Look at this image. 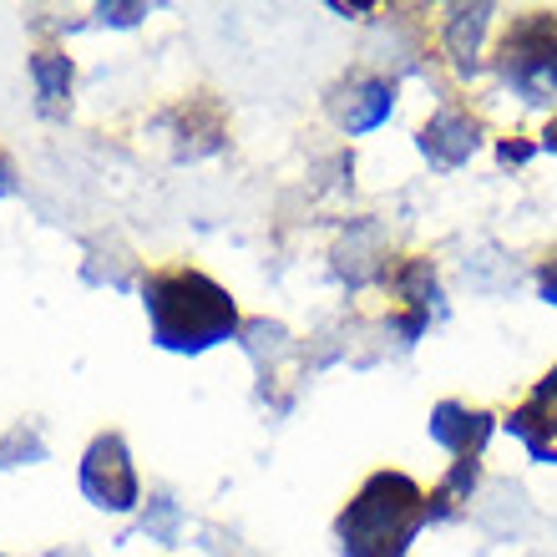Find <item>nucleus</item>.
Wrapping results in <instances>:
<instances>
[{
    "mask_svg": "<svg viewBox=\"0 0 557 557\" xmlns=\"http://www.w3.org/2000/svg\"><path fill=\"white\" fill-rule=\"evenodd\" d=\"M431 522V497L406 471H375L339 512V557H406L416 532Z\"/></svg>",
    "mask_w": 557,
    "mask_h": 557,
    "instance_id": "obj_2",
    "label": "nucleus"
},
{
    "mask_svg": "<svg viewBox=\"0 0 557 557\" xmlns=\"http://www.w3.org/2000/svg\"><path fill=\"white\" fill-rule=\"evenodd\" d=\"M421 152L431 168L451 173V168H461V162L476 152V122H471L461 107H441L436 117L421 127Z\"/></svg>",
    "mask_w": 557,
    "mask_h": 557,
    "instance_id": "obj_6",
    "label": "nucleus"
},
{
    "mask_svg": "<svg viewBox=\"0 0 557 557\" xmlns=\"http://www.w3.org/2000/svg\"><path fill=\"white\" fill-rule=\"evenodd\" d=\"M492 436V416L486 411H471V406H456V400H441L431 411V441L446 446L456 461H476Z\"/></svg>",
    "mask_w": 557,
    "mask_h": 557,
    "instance_id": "obj_7",
    "label": "nucleus"
},
{
    "mask_svg": "<svg viewBox=\"0 0 557 557\" xmlns=\"http://www.w3.org/2000/svg\"><path fill=\"white\" fill-rule=\"evenodd\" d=\"M30 76H36V91H41V112L57 117L61 107H66V91H72V57L36 51V57H30Z\"/></svg>",
    "mask_w": 557,
    "mask_h": 557,
    "instance_id": "obj_9",
    "label": "nucleus"
},
{
    "mask_svg": "<svg viewBox=\"0 0 557 557\" xmlns=\"http://www.w3.org/2000/svg\"><path fill=\"white\" fill-rule=\"evenodd\" d=\"M82 492H87L102 512H133L143 486H137V471H133V456H127V441L117 431H107L87 446L82 456Z\"/></svg>",
    "mask_w": 557,
    "mask_h": 557,
    "instance_id": "obj_4",
    "label": "nucleus"
},
{
    "mask_svg": "<svg viewBox=\"0 0 557 557\" xmlns=\"http://www.w3.org/2000/svg\"><path fill=\"white\" fill-rule=\"evenodd\" d=\"M486 15H492V5H461V11L446 15V51H451V61L461 66V72H471L476 66V41H482L486 30Z\"/></svg>",
    "mask_w": 557,
    "mask_h": 557,
    "instance_id": "obj_10",
    "label": "nucleus"
},
{
    "mask_svg": "<svg viewBox=\"0 0 557 557\" xmlns=\"http://www.w3.org/2000/svg\"><path fill=\"white\" fill-rule=\"evenodd\" d=\"M137 15H147V5H102V21H112V26H133Z\"/></svg>",
    "mask_w": 557,
    "mask_h": 557,
    "instance_id": "obj_12",
    "label": "nucleus"
},
{
    "mask_svg": "<svg viewBox=\"0 0 557 557\" xmlns=\"http://www.w3.org/2000/svg\"><path fill=\"white\" fill-rule=\"evenodd\" d=\"M502 82L532 107H557V15L528 11L517 15L497 46Z\"/></svg>",
    "mask_w": 557,
    "mask_h": 557,
    "instance_id": "obj_3",
    "label": "nucleus"
},
{
    "mask_svg": "<svg viewBox=\"0 0 557 557\" xmlns=\"http://www.w3.org/2000/svg\"><path fill=\"white\" fill-rule=\"evenodd\" d=\"M507 431L528 446L532 461L557 467V370H547L543 381L532 385V396L507 416Z\"/></svg>",
    "mask_w": 557,
    "mask_h": 557,
    "instance_id": "obj_5",
    "label": "nucleus"
},
{
    "mask_svg": "<svg viewBox=\"0 0 557 557\" xmlns=\"http://www.w3.org/2000/svg\"><path fill=\"white\" fill-rule=\"evenodd\" d=\"M143 305L152 320V339L177 355L213 350L238 330L234 294L198 269H152L143 278Z\"/></svg>",
    "mask_w": 557,
    "mask_h": 557,
    "instance_id": "obj_1",
    "label": "nucleus"
},
{
    "mask_svg": "<svg viewBox=\"0 0 557 557\" xmlns=\"http://www.w3.org/2000/svg\"><path fill=\"white\" fill-rule=\"evenodd\" d=\"M15 193V162L0 152V198H11Z\"/></svg>",
    "mask_w": 557,
    "mask_h": 557,
    "instance_id": "obj_13",
    "label": "nucleus"
},
{
    "mask_svg": "<svg viewBox=\"0 0 557 557\" xmlns=\"http://www.w3.org/2000/svg\"><path fill=\"white\" fill-rule=\"evenodd\" d=\"M537 289H543L547 305H557V249L543 259V269H537Z\"/></svg>",
    "mask_w": 557,
    "mask_h": 557,
    "instance_id": "obj_11",
    "label": "nucleus"
},
{
    "mask_svg": "<svg viewBox=\"0 0 557 557\" xmlns=\"http://www.w3.org/2000/svg\"><path fill=\"white\" fill-rule=\"evenodd\" d=\"M547 147H557V127H547Z\"/></svg>",
    "mask_w": 557,
    "mask_h": 557,
    "instance_id": "obj_14",
    "label": "nucleus"
},
{
    "mask_svg": "<svg viewBox=\"0 0 557 557\" xmlns=\"http://www.w3.org/2000/svg\"><path fill=\"white\" fill-rule=\"evenodd\" d=\"M391 107H396V82L370 76V82H355L345 91V102H335V117L345 133H370V127H381L391 117Z\"/></svg>",
    "mask_w": 557,
    "mask_h": 557,
    "instance_id": "obj_8",
    "label": "nucleus"
}]
</instances>
